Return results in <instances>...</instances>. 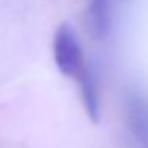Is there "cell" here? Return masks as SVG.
I'll return each mask as SVG.
<instances>
[{
	"label": "cell",
	"mask_w": 148,
	"mask_h": 148,
	"mask_svg": "<svg viewBox=\"0 0 148 148\" xmlns=\"http://www.w3.org/2000/svg\"><path fill=\"white\" fill-rule=\"evenodd\" d=\"M53 59L64 77L78 78L84 64L81 56V46L73 27L70 24H61L53 37Z\"/></svg>",
	"instance_id": "obj_1"
},
{
	"label": "cell",
	"mask_w": 148,
	"mask_h": 148,
	"mask_svg": "<svg viewBox=\"0 0 148 148\" xmlns=\"http://www.w3.org/2000/svg\"><path fill=\"white\" fill-rule=\"evenodd\" d=\"M126 119L131 134L140 143L148 145V99L131 92L126 97Z\"/></svg>",
	"instance_id": "obj_2"
},
{
	"label": "cell",
	"mask_w": 148,
	"mask_h": 148,
	"mask_svg": "<svg viewBox=\"0 0 148 148\" xmlns=\"http://www.w3.org/2000/svg\"><path fill=\"white\" fill-rule=\"evenodd\" d=\"M84 24L92 38H107L110 35L113 24L110 0H91L86 8V13H84Z\"/></svg>",
	"instance_id": "obj_3"
},
{
	"label": "cell",
	"mask_w": 148,
	"mask_h": 148,
	"mask_svg": "<svg viewBox=\"0 0 148 148\" xmlns=\"http://www.w3.org/2000/svg\"><path fill=\"white\" fill-rule=\"evenodd\" d=\"M78 83H80V94L86 115L89 116L91 121L97 123L100 118V91L96 72L84 65L81 73L78 75Z\"/></svg>",
	"instance_id": "obj_4"
}]
</instances>
